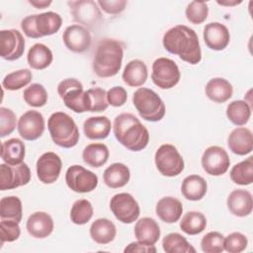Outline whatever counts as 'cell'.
Masks as SVG:
<instances>
[{
    "label": "cell",
    "mask_w": 253,
    "mask_h": 253,
    "mask_svg": "<svg viewBox=\"0 0 253 253\" xmlns=\"http://www.w3.org/2000/svg\"><path fill=\"white\" fill-rule=\"evenodd\" d=\"M181 73L176 62L167 57H159L152 63L151 79L160 89H171L178 84Z\"/></svg>",
    "instance_id": "cell-8"
},
{
    "label": "cell",
    "mask_w": 253,
    "mask_h": 253,
    "mask_svg": "<svg viewBox=\"0 0 253 253\" xmlns=\"http://www.w3.org/2000/svg\"><path fill=\"white\" fill-rule=\"evenodd\" d=\"M25 143L19 138H10L1 144V158L10 165H17L25 158Z\"/></svg>",
    "instance_id": "cell-31"
},
{
    "label": "cell",
    "mask_w": 253,
    "mask_h": 253,
    "mask_svg": "<svg viewBox=\"0 0 253 253\" xmlns=\"http://www.w3.org/2000/svg\"><path fill=\"white\" fill-rule=\"evenodd\" d=\"M97 4L107 14L117 15L122 13L125 10L127 2L126 0H111V1L99 0Z\"/></svg>",
    "instance_id": "cell-49"
},
{
    "label": "cell",
    "mask_w": 253,
    "mask_h": 253,
    "mask_svg": "<svg viewBox=\"0 0 253 253\" xmlns=\"http://www.w3.org/2000/svg\"><path fill=\"white\" fill-rule=\"evenodd\" d=\"M113 131L117 140L131 151H140L149 142L147 128L130 113H123L115 118Z\"/></svg>",
    "instance_id": "cell-2"
},
{
    "label": "cell",
    "mask_w": 253,
    "mask_h": 253,
    "mask_svg": "<svg viewBox=\"0 0 253 253\" xmlns=\"http://www.w3.org/2000/svg\"><path fill=\"white\" fill-rule=\"evenodd\" d=\"M65 46L76 53H81L89 49L91 45V35L89 31L78 24L68 26L62 35Z\"/></svg>",
    "instance_id": "cell-17"
},
{
    "label": "cell",
    "mask_w": 253,
    "mask_h": 253,
    "mask_svg": "<svg viewBox=\"0 0 253 253\" xmlns=\"http://www.w3.org/2000/svg\"><path fill=\"white\" fill-rule=\"evenodd\" d=\"M32 78L33 74L30 69H20L7 74L2 81V86L10 91L20 90L27 86L32 81Z\"/></svg>",
    "instance_id": "cell-40"
},
{
    "label": "cell",
    "mask_w": 253,
    "mask_h": 253,
    "mask_svg": "<svg viewBox=\"0 0 253 253\" xmlns=\"http://www.w3.org/2000/svg\"><path fill=\"white\" fill-rule=\"evenodd\" d=\"M104 183L112 189H118L126 186L130 179V172L124 163H113L106 168L103 174Z\"/></svg>",
    "instance_id": "cell-27"
},
{
    "label": "cell",
    "mask_w": 253,
    "mask_h": 253,
    "mask_svg": "<svg viewBox=\"0 0 253 253\" xmlns=\"http://www.w3.org/2000/svg\"><path fill=\"white\" fill-rule=\"evenodd\" d=\"M148 77L146 64L140 59H133L126 63L122 78L123 81L129 87L142 86Z\"/></svg>",
    "instance_id": "cell-24"
},
{
    "label": "cell",
    "mask_w": 253,
    "mask_h": 253,
    "mask_svg": "<svg viewBox=\"0 0 253 253\" xmlns=\"http://www.w3.org/2000/svg\"><path fill=\"white\" fill-rule=\"evenodd\" d=\"M227 208L229 211L239 217L247 216L252 212L253 199L249 191L243 189L233 190L227 197Z\"/></svg>",
    "instance_id": "cell-19"
},
{
    "label": "cell",
    "mask_w": 253,
    "mask_h": 253,
    "mask_svg": "<svg viewBox=\"0 0 253 253\" xmlns=\"http://www.w3.org/2000/svg\"><path fill=\"white\" fill-rule=\"evenodd\" d=\"M65 182L75 193H89L98 186L97 175L81 165L70 166L65 173Z\"/></svg>",
    "instance_id": "cell-10"
},
{
    "label": "cell",
    "mask_w": 253,
    "mask_h": 253,
    "mask_svg": "<svg viewBox=\"0 0 253 253\" xmlns=\"http://www.w3.org/2000/svg\"><path fill=\"white\" fill-rule=\"evenodd\" d=\"M227 144L234 154H249L253 149V135L251 130L243 126L234 128L228 135Z\"/></svg>",
    "instance_id": "cell-21"
},
{
    "label": "cell",
    "mask_w": 253,
    "mask_h": 253,
    "mask_svg": "<svg viewBox=\"0 0 253 253\" xmlns=\"http://www.w3.org/2000/svg\"><path fill=\"white\" fill-rule=\"evenodd\" d=\"M230 179L233 183L241 186H247L253 182V157L235 164L230 170Z\"/></svg>",
    "instance_id": "cell-36"
},
{
    "label": "cell",
    "mask_w": 253,
    "mask_h": 253,
    "mask_svg": "<svg viewBox=\"0 0 253 253\" xmlns=\"http://www.w3.org/2000/svg\"><path fill=\"white\" fill-rule=\"evenodd\" d=\"M112 124L106 116L88 118L83 124V131L89 139H104L110 134Z\"/></svg>",
    "instance_id": "cell-25"
},
{
    "label": "cell",
    "mask_w": 253,
    "mask_h": 253,
    "mask_svg": "<svg viewBox=\"0 0 253 253\" xmlns=\"http://www.w3.org/2000/svg\"><path fill=\"white\" fill-rule=\"evenodd\" d=\"M0 234L1 245L4 242H13L17 240L21 234L19 222L10 219H1Z\"/></svg>",
    "instance_id": "cell-44"
},
{
    "label": "cell",
    "mask_w": 253,
    "mask_h": 253,
    "mask_svg": "<svg viewBox=\"0 0 253 253\" xmlns=\"http://www.w3.org/2000/svg\"><path fill=\"white\" fill-rule=\"evenodd\" d=\"M157 216L166 223H175L183 213L182 203L174 197L161 198L155 208Z\"/></svg>",
    "instance_id": "cell-22"
},
{
    "label": "cell",
    "mask_w": 253,
    "mask_h": 253,
    "mask_svg": "<svg viewBox=\"0 0 253 253\" xmlns=\"http://www.w3.org/2000/svg\"><path fill=\"white\" fill-rule=\"evenodd\" d=\"M57 93L63 100L64 105L74 113L90 112V97L87 91L83 90L82 83L77 79L67 78L59 82Z\"/></svg>",
    "instance_id": "cell-6"
},
{
    "label": "cell",
    "mask_w": 253,
    "mask_h": 253,
    "mask_svg": "<svg viewBox=\"0 0 253 253\" xmlns=\"http://www.w3.org/2000/svg\"><path fill=\"white\" fill-rule=\"evenodd\" d=\"M226 116L233 125L243 126L251 117V107L243 100L232 101L226 107Z\"/></svg>",
    "instance_id": "cell-35"
},
{
    "label": "cell",
    "mask_w": 253,
    "mask_h": 253,
    "mask_svg": "<svg viewBox=\"0 0 253 253\" xmlns=\"http://www.w3.org/2000/svg\"><path fill=\"white\" fill-rule=\"evenodd\" d=\"M93 206L86 199H80L73 203L70 210V219L73 223L83 225L93 216Z\"/></svg>",
    "instance_id": "cell-39"
},
{
    "label": "cell",
    "mask_w": 253,
    "mask_h": 253,
    "mask_svg": "<svg viewBox=\"0 0 253 253\" xmlns=\"http://www.w3.org/2000/svg\"><path fill=\"white\" fill-rule=\"evenodd\" d=\"M123 57L122 42L114 39H104L97 45L92 64L93 71L101 78L113 77L120 71Z\"/></svg>",
    "instance_id": "cell-3"
},
{
    "label": "cell",
    "mask_w": 253,
    "mask_h": 253,
    "mask_svg": "<svg viewBox=\"0 0 253 253\" xmlns=\"http://www.w3.org/2000/svg\"><path fill=\"white\" fill-rule=\"evenodd\" d=\"M230 160L226 150L217 145L208 147L202 156L203 169L211 176L223 175L229 168Z\"/></svg>",
    "instance_id": "cell-13"
},
{
    "label": "cell",
    "mask_w": 253,
    "mask_h": 253,
    "mask_svg": "<svg viewBox=\"0 0 253 253\" xmlns=\"http://www.w3.org/2000/svg\"><path fill=\"white\" fill-rule=\"evenodd\" d=\"M132 103L139 116L148 122H159L163 119L166 108L162 99L151 89L141 87L132 95Z\"/></svg>",
    "instance_id": "cell-5"
},
{
    "label": "cell",
    "mask_w": 253,
    "mask_h": 253,
    "mask_svg": "<svg viewBox=\"0 0 253 253\" xmlns=\"http://www.w3.org/2000/svg\"><path fill=\"white\" fill-rule=\"evenodd\" d=\"M47 128L52 141L63 148H71L78 143L80 134L74 120L63 112H55L47 121Z\"/></svg>",
    "instance_id": "cell-4"
},
{
    "label": "cell",
    "mask_w": 253,
    "mask_h": 253,
    "mask_svg": "<svg viewBox=\"0 0 253 253\" xmlns=\"http://www.w3.org/2000/svg\"><path fill=\"white\" fill-rule=\"evenodd\" d=\"M36 167L39 180L43 184H52L60 175L62 161L56 153L48 151L40 156Z\"/></svg>",
    "instance_id": "cell-16"
},
{
    "label": "cell",
    "mask_w": 253,
    "mask_h": 253,
    "mask_svg": "<svg viewBox=\"0 0 253 253\" xmlns=\"http://www.w3.org/2000/svg\"><path fill=\"white\" fill-rule=\"evenodd\" d=\"M154 161L158 171L166 177L178 176L184 170V159L178 149L169 143L158 147L154 155Z\"/></svg>",
    "instance_id": "cell-7"
},
{
    "label": "cell",
    "mask_w": 253,
    "mask_h": 253,
    "mask_svg": "<svg viewBox=\"0 0 253 253\" xmlns=\"http://www.w3.org/2000/svg\"><path fill=\"white\" fill-rule=\"evenodd\" d=\"M205 92L208 98L214 103H224L231 98L233 88L231 83L226 79L215 77L207 83Z\"/></svg>",
    "instance_id": "cell-26"
},
{
    "label": "cell",
    "mask_w": 253,
    "mask_h": 253,
    "mask_svg": "<svg viewBox=\"0 0 253 253\" xmlns=\"http://www.w3.org/2000/svg\"><path fill=\"white\" fill-rule=\"evenodd\" d=\"M31 180L29 166L22 162L17 165L0 164V190H11L27 185Z\"/></svg>",
    "instance_id": "cell-12"
},
{
    "label": "cell",
    "mask_w": 253,
    "mask_h": 253,
    "mask_svg": "<svg viewBox=\"0 0 253 253\" xmlns=\"http://www.w3.org/2000/svg\"><path fill=\"white\" fill-rule=\"evenodd\" d=\"M242 1H236V0H233V1H227V0H224V1H216L217 4L221 5V6H234V5H237V4H240Z\"/></svg>",
    "instance_id": "cell-53"
},
{
    "label": "cell",
    "mask_w": 253,
    "mask_h": 253,
    "mask_svg": "<svg viewBox=\"0 0 253 253\" xmlns=\"http://www.w3.org/2000/svg\"><path fill=\"white\" fill-rule=\"evenodd\" d=\"M36 30L42 37L51 36L59 31L62 25V19L59 14L48 11L41 14H36L35 20Z\"/></svg>",
    "instance_id": "cell-30"
},
{
    "label": "cell",
    "mask_w": 253,
    "mask_h": 253,
    "mask_svg": "<svg viewBox=\"0 0 253 253\" xmlns=\"http://www.w3.org/2000/svg\"><path fill=\"white\" fill-rule=\"evenodd\" d=\"M110 209L116 218L123 223H132L140 213L136 200L128 193H119L110 201Z\"/></svg>",
    "instance_id": "cell-9"
},
{
    "label": "cell",
    "mask_w": 253,
    "mask_h": 253,
    "mask_svg": "<svg viewBox=\"0 0 253 253\" xmlns=\"http://www.w3.org/2000/svg\"><path fill=\"white\" fill-rule=\"evenodd\" d=\"M35 20H36V14L35 15H29L25 17L22 22H21V28L24 34L28 38L32 39H39L41 36L38 34L36 30V25H35Z\"/></svg>",
    "instance_id": "cell-50"
},
{
    "label": "cell",
    "mask_w": 253,
    "mask_h": 253,
    "mask_svg": "<svg viewBox=\"0 0 253 253\" xmlns=\"http://www.w3.org/2000/svg\"><path fill=\"white\" fill-rule=\"evenodd\" d=\"M25 51L23 35L15 29L0 31V55L3 59L13 61L19 59Z\"/></svg>",
    "instance_id": "cell-14"
},
{
    "label": "cell",
    "mask_w": 253,
    "mask_h": 253,
    "mask_svg": "<svg viewBox=\"0 0 253 253\" xmlns=\"http://www.w3.org/2000/svg\"><path fill=\"white\" fill-rule=\"evenodd\" d=\"M29 3L37 9H44L51 4L50 0H30Z\"/></svg>",
    "instance_id": "cell-52"
},
{
    "label": "cell",
    "mask_w": 253,
    "mask_h": 253,
    "mask_svg": "<svg viewBox=\"0 0 253 253\" xmlns=\"http://www.w3.org/2000/svg\"><path fill=\"white\" fill-rule=\"evenodd\" d=\"M134 235L137 241L147 245H154L160 237V227L151 217H142L134 225Z\"/></svg>",
    "instance_id": "cell-23"
},
{
    "label": "cell",
    "mask_w": 253,
    "mask_h": 253,
    "mask_svg": "<svg viewBox=\"0 0 253 253\" xmlns=\"http://www.w3.org/2000/svg\"><path fill=\"white\" fill-rule=\"evenodd\" d=\"M162 43L168 52L178 55L190 64H198L202 59L198 35L185 25H177L169 29L163 36Z\"/></svg>",
    "instance_id": "cell-1"
},
{
    "label": "cell",
    "mask_w": 253,
    "mask_h": 253,
    "mask_svg": "<svg viewBox=\"0 0 253 253\" xmlns=\"http://www.w3.org/2000/svg\"><path fill=\"white\" fill-rule=\"evenodd\" d=\"M204 41L212 50H223L230 42V34L226 26L218 22H211L204 28Z\"/></svg>",
    "instance_id": "cell-18"
},
{
    "label": "cell",
    "mask_w": 253,
    "mask_h": 253,
    "mask_svg": "<svg viewBox=\"0 0 253 253\" xmlns=\"http://www.w3.org/2000/svg\"><path fill=\"white\" fill-rule=\"evenodd\" d=\"M162 247L166 253H195L196 249L187 239L177 232L165 235L162 239Z\"/></svg>",
    "instance_id": "cell-37"
},
{
    "label": "cell",
    "mask_w": 253,
    "mask_h": 253,
    "mask_svg": "<svg viewBox=\"0 0 253 253\" xmlns=\"http://www.w3.org/2000/svg\"><path fill=\"white\" fill-rule=\"evenodd\" d=\"M109 155V149L104 143H90L82 152L83 161L94 168H99L106 164Z\"/></svg>",
    "instance_id": "cell-33"
},
{
    "label": "cell",
    "mask_w": 253,
    "mask_h": 253,
    "mask_svg": "<svg viewBox=\"0 0 253 253\" xmlns=\"http://www.w3.org/2000/svg\"><path fill=\"white\" fill-rule=\"evenodd\" d=\"M23 98L29 106L40 108L47 103L48 96L45 88L42 84L34 83L24 90Z\"/></svg>",
    "instance_id": "cell-41"
},
{
    "label": "cell",
    "mask_w": 253,
    "mask_h": 253,
    "mask_svg": "<svg viewBox=\"0 0 253 253\" xmlns=\"http://www.w3.org/2000/svg\"><path fill=\"white\" fill-rule=\"evenodd\" d=\"M208 190L206 180L200 175L187 176L181 185V193L185 199L189 201H200L202 200Z\"/></svg>",
    "instance_id": "cell-29"
},
{
    "label": "cell",
    "mask_w": 253,
    "mask_h": 253,
    "mask_svg": "<svg viewBox=\"0 0 253 253\" xmlns=\"http://www.w3.org/2000/svg\"><path fill=\"white\" fill-rule=\"evenodd\" d=\"M116 234V225L108 218H97L90 226V236L98 244L105 245L112 242Z\"/></svg>",
    "instance_id": "cell-28"
},
{
    "label": "cell",
    "mask_w": 253,
    "mask_h": 253,
    "mask_svg": "<svg viewBox=\"0 0 253 253\" xmlns=\"http://www.w3.org/2000/svg\"><path fill=\"white\" fill-rule=\"evenodd\" d=\"M185 14L190 23L194 25H200L204 23L208 18V4L204 1H192L187 5Z\"/></svg>",
    "instance_id": "cell-42"
},
{
    "label": "cell",
    "mask_w": 253,
    "mask_h": 253,
    "mask_svg": "<svg viewBox=\"0 0 253 253\" xmlns=\"http://www.w3.org/2000/svg\"><path fill=\"white\" fill-rule=\"evenodd\" d=\"M224 236L218 231H210L203 236L201 248L206 253H220L224 250Z\"/></svg>",
    "instance_id": "cell-43"
},
{
    "label": "cell",
    "mask_w": 253,
    "mask_h": 253,
    "mask_svg": "<svg viewBox=\"0 0 253 253\" xmlns=\"http://www.w3.org/2000/svg\"><path fill=\"white\" fill-rule=\"evenodd\" d=\"M224 250L229 253H239L248 245L247 237L241 232H232L224 237Z\"/></svg>",
    "instance_id": "cell-47"
},
{
    "label": "cell",
    "mask_w": 253,
    "mask_h": 253,
    "mask_svg": "<svg viewBox=\"0 0 253 253\" xmlns=\"http://www.w3.org/2000/svg\"><path fill=\"white\" fill-rule=\"evenodd\" d=\"M26 227L30 235L42 239L51 234L54 224L52 217L47 212L36 211L29 216Z\"/></svg>",
    "instance_id": "cell-20"
},
{
    "label": "cell",
    "mask_w": 253,
    "mask_h": 253,
    "mask_svg": "<svg viewBox=\"0 0 253 253\" xmlns=\"http://www.w3.org/2000/svg\"><path fill=\"white\" fill-rule=\"evenodd\" d=\"M17 124V118L15 113L8 108H0V137H5L11 134Z\"/></svg>",
    "instance_id": "cell-45"
},
{
    "label": "cell",
    "mask_w": 253,
    "mask_h": 253,
    "mask_svg": "<svg viewBox=\"0 0 253 253\" xmlns=\"http://www.w3.org/2000/svg\"><path fill=\"white\" fill-rule=\"evenodd\" d=\"M27 60L33 69H45L53 60L52 51L43 43H35L28 51Z\"/></svg>",
    "instance_id": "cell-32"
},
{
    "label": "cell",
    "mask_w": 253,
    "mask_h": 253,
    "mask_svg": "<svg viewBox=\"0 0 253 253\" xmlns=\"http://www.w3.org/2000/svg\"><path fill=\"white\" fill-rule=\"evenodd\" d=\"M68 6L73 20L83 27L94 28L102 20V14L97 2L93 0L69 1Z\"/></svg>",
    "instance_id": "cell-11"
},
{
    "label": "cell",
    "mask_w": 253,
    "mask_h": 253,
    "mask_svg": "<svg viewBox=\"0 0 253 253\" xmlns=\"http://www.w3.org/2000/svg\"><path fill=\"white\" fill-rule=\"evenodd\" d=\"M87 93L90 97V103H91L90 112L99 113L107 110L109 103L107 100V92L105 89L100 87L91 88L87 90Z\"/></svg>",
    "instance_id": "cell-46"
},
{
    "label": "cell",
    "mask_w": 253,
    "mask_h": 253,
    "mask_svg": "<svg viewBox=\"0 0 253 253\" xmlns=\"http://www.w3.org/2000/svg\"><path fill=\"white\" fill-rule=\"evenodd\" d=\"M125 252H146V253H151V252H156L157 249L155 248L154 245H147L144 244L140 241L136 242H131L129 243L124 250Z\"/></svg>",
    "instance_id": "cell-51"
},
{
    "label": "cell",
    "mask_w": 253,
    "mask_h": 253,
    "mask_svg": "<svg viewBox=\"0 0 253 253\" xmlns=\"http://www.w3.org/2000/svg\"><path fill=\"white\" fill-rule=\"evenodd\" d=\"M207 226V218L204 213L196 211L186 212L181 221L180 228L189 235H197L203 232Z\"/></svg>",
    "instance_id": "cell-34"
},
{
    "label": "cell",
    "mask_w": 253,
    "mask_h": 253,
    "mask_svg": "<svg viewBox=\"0 0 253 253\" xmlns=\"http://www.w3.org/2000/svg\"><path fill=\"white\" fill-rule=\"evenodd\" d=\"M18 132L26 140H36L42 136L44 131L43 116L35 110L27 111L18 121Z\"/></svg>",
    "instance_id": "cell-15"
},
{
    "label": "cell",
    "mask_w": 253,
    "mask_h": 253,
    "mask_svg": "<svg viewBox=\"0 0 253 253\" xmlns=\"http://www.w3.org/2000/svg\"><path fill=\"white\" fill-rule=\"evenodd\" d=\"M23 215L22 202L16 196L4 197L0 201L1 219H10L20 222Z\"/></svg>",
    "instance_id": "cell-38"
},
{
    "label": "cell",
    "mask_w": 253,
    "mask_h": 253,
    "mask_svg": "<svg viewBox=\"0 0 253 253\" xmlns=\"http://www.w3.org/2000/svg\"><path fill=\"white\" fill-rule=\"evenodd\" d=\"M127 99V93L122 86L112 87L107 92V100L109 105L113 107H122L126 104Z\"/></svg>",
    "instance_id": "cell-48"
}]
</instances>
